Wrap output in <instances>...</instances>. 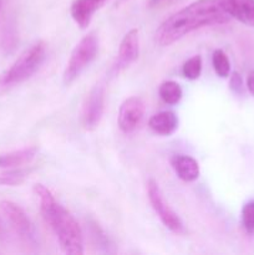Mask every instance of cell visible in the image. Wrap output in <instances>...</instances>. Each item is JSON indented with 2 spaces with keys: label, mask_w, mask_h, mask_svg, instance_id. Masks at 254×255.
<instances>
[{
  "label": "cell",
  "mask_w": 254,
  "mask_h": 255,
  "mask_svg": "<svg viewBox=\"0 0 254 255\" xmlns=\"http://www.w3.org/2000/svg\"><path fill=\"white\" fill-rule=\"evenodd\" d=\"M232 17L222 9L217 0H197L167 17L154 32L159 46H169L192 31L212 25H222Z\"/></svg>",
  "instance_id": "1"
},
{
  "label": "cell",
  "mask_w": 254,
  "mask_h": 255,
  "mask_svg": "<svg viewBox=\"0 0 254 255\" xmlns=\"http://www.w3.org/2000/svg\"><path fill=\"white\" fill-rule=\"evenodd\" d=\"M34 193L39 198L42 218L56 236L61 251L65 254H84V236L75 217L56 201L52 192L44 184H35Z\"/></svg>",
  "instance_id": "2"
},
{
  "label": "cell",
  "mask_w": 254,
  "mask_h": 255,
  "mask_svg": "<svg viewBox=\"0 0 254 255\" xmlns=\"http://www.w3.org/2000/svg\"><path fill=\"white\" fill-rule=\"evenodd\" d=\"M46 51L45 41L39 40L27 47L9 69L0 74V96L29 80L44 64Z\"/></svg>",
  "instance_id": "3"
},
{
  "label": "cell",
  "mask_w": 254,
  "mask_h": 255,
  "mask_svg": "<svg viewBox=\"0 0 254 255\" xmlns=\"http://www.w3.org/2000/svg\"><path fill=\"white\" fill-rule=\"evenodd\" d=\"M99 52V39L95 31H90L77 42L72 50L64 71V84L71 85L86 67L96 59Z\"/></svg>",
  "instance_id": "4"
},
{
  "label": "cell",
  "mask_w": 254,
  "mask_h": 255,
  "mask_svg": "<svg viewBox=\"0 0 254 255\" xmlns=\"http://www.w3.org/2000/svg\"><path fill=\"white\" fill-rule=\"evenodd\" d=\"M147 197H148V201L153 211L156 212V214L166 228H168L172 233L178 234V236L186 233L183 222L179 218L178 214L169 207V204L164 201L161 188H159L157 181H154L153 178H149L147 182Z\"/></svg>",
  "instance_id": "5"
},
{
  "label": "cell",
  "mask_w": 254,
  "mask_h": 255,
  "mask_svg": "<svg viewBox=\"0 0 254 255\" xmlns=\"http://www.w3.org/2000/svg\"><path fill=\"white\" fill-rule=\"evenodd\" d=\"M105 96L106 90L104 85H96L85 97L80 112V121L86 131H94L99 127L105 112Z\"/></svg>",
  "instance_id": "6"
},
{
  "label": "cell",
  "mask_w": 254,
  "mask_h": 255,
  "mask_svg": "<svg viewBox=\"0 0 254 255\" xmlns=\"http://www.w3.org/2000/svg\"><path fill=\"white\" fill-rule=\"evenodd\" d=\"M146 106L141 97L132 96L125 100L119 110V127L124 133H133L144 117Z\"/></svg>",
  "instance_id": "7"
},
{
  "label": "cell",
  "mask_w": 254,
  "mask_h": 255,
  "mask_svg": "<svg viewBox=\"0 0 254 255\" xmlns=\"http://www.w3.org/2000/svg\"><path fill=\"white\" fill-rule=\"evenodd\" d=\"M0 211L4 214L5 218L7 219L12 229L21 238L26 239V241H32L34 239V224H32L29 216L25 213V211L21 207L17 206L16 203L11 201H2L0 203Z\"/></svg>",
  "instance_id": "8"
},
{
  "label": "cell",
  "mask_w": 254,
  "mask_h": 255,
  "mask_svg": "<svg viewBox=\"0 0 254 255\" xmlns=\"http://www.w3.org/2000/svg\"><path fill=\"white\" fill-rule=\"evenodd\" d=\"M139 55V36L138 30L132 29L122 39L119 47V55L114 65V71L116 74L124 71L125 69L133 64Z\"/></svg>",
  "instance_id": "9"
},
{
  "label": "cell",
  "mask_w": 254,
  "mask_h": 255,
  "mask_svg": "<svg viewBox=\"0 0 254 255\" xmlns=\"http://www.w3.org/2000/svg\"><path fill=\"white\" fill-rule=\"evenodd\" d=\"M217 1L232 19L254 27V0H217Z\"/></svg>",
  "instance_id": "10"
},
{
  "label": "cell",
  "mask_w": 254,
  "mask_h": 255,
  "mask_svg": "<svg viewBox=\"0 0 254 255\" xmlns=\"http://www.w3.org/2000/svg\"><path fill=\"white\" fill-rule=\"evenodd\" d=\"M107 1L109 0H74L70 6V14L81 29H86L95 12L101 9Z\"/></svg>",
  "instance_id": "11"
},
{
  "label": "cell",
  "mask_w": 254,
  "mask_h": 255,
  "mask_svg": "<svg viewBox=\"0 0 254 255\" xmlns=\"http://www.w3.org/2000/svg\"><path fill=\"white\" fill-rule=\"evenodd\" d=\"M171 166L181 181L194 182L199 177V164L193 157L187 154H174L171 157Z\"/></svg>",
  "instance_id": "12"
},
{
  "label": "cell",
  "mask_w": 254,
  "mask_h": 255,
  "mask_svg": "<svg viewBox=\"0 0 254 255\" xmlns=\"http://www.w3.org/2000/svg\"><path fill=\"white\" fill-rule=\"evenodd\" d=\"M37 147L30 146L16 151L6 152L0 154V168H19V167L29 164L37 154Z\"/></svg>",
  "instance_id": "13"
},
{
  "label": "cell",
  "mask_w": 254,
  "mask_h": 255,
  "mask_svg": "<svg viewBox=\"0 0 254 255\" xmlns=\"http://www.w3.org/2000/svg\"><path fill=\"white\" fill-rule=\"evenodd\" d=\"M148 126L154 133L171 136L178 127V117L172 111H162L149 119Z\"/></svg>",
  "instance_id": "14"
},
{
  "label": "cell",
  "mask_w": 254,
  "mask_h": 255,
  "mask_svg": "<svg viewBox=\"0 0 254 255\" xmlns=\"http://www.w3.org/2000/svg\"><path fill=\"white\" fill-rule=\"evenodd\" d=\"M19 42L16 25L12 20H6L0 27V50L2 54H11Z\"/></svg>",
  "instance_id": "15"
},
{
  "label": "cell",
  "mask_w": 254,
  "mask_h": 255,
  "mask_svg": "<svg viewBox=\"0 0 254 255\" xmlns=\"http://www.w3.org/2000/svg\"><path fill=\"white\" fill-rule=\"evenodd\" d=\"M159 97L167 105H177L183 96L182 87L176 81H164L159 85Z\"/></svg>",
  "instance_id": "16"
},
{
  "label": "cell",
  "mask_w": 254,
  "mask_h": 255,
  "mask_svg": "<svg viewBox=\"0 0 254 255\" xmlns=\"http://www.w3.org/2000/svg\"><path fill=\"white\" fill-rule=\"evenodd\" d=\"M31 169L9 168V171L0 174V186H19L27 178Z\"/></svg>",
  "instance_id": "17"
},
{
  "label": "cell",
  "mask_w": 254,
  "mask_h": 255,
  "mask_svg": "<svg viewBox=\"0 0 254 255\" xmlns=\"http://www.w3.org/2000/svg\"><path fill=\"white\" fill-rule=\"evenodd\" d=\"M212 65H213L214 71L219 77L226 79L231 74V62H229L228 56L223 50H214L213 55H212Z\"/></svg>",
  "instance_id": "18"
},
{
  "label": "cell",
  "mask_w": 254,
  "mask_h": 255,
  "mask_svg": "<svg viewBox=\"0 0 254 255\" xmlns=\"http://www.w3.org/2000/svg\"><path fill=\"white\" fill-rule=\"evenodd\" d=\"M202 57L199 55L192 56L182 66V74L188 80H197L202 74Z\"/></svg>",
  "instance_id": "19"
},
{
  "label": "cell",
  "mask_w": 254,
  "mask_h": 255,
  "mask_svg": "<svg viewBox=\"0 0 254 255\" xmlns=\"http://www.w3.org/2000/svg\"><path fill=\"white\" fill-rule=\"evenodd\" d=\"M242 226L249 236H254V199L247 202L242 208Z\"/></svg>",
  "instance_id": "20"
},
{
  "label": "cell",
  "mask_w": 254,
  "mask_h": 255,
  "mask_svg": "<svg viewBox=\"0 0 254 255\" xmlns=\"http://www.w3.org/2000/svg\"><path fill=\"white\" fill-rule=\"evenodd\" d=\"M229 87H231L232 91L237 95L243 94L244 91V85H243V79H242L241 74L239 72H233L229 80Z\"/></svg>",
  "instance_id": "21"
},
{
  "label": "cell",
  "mask_w": 254,
  "mask_h": 255,
  "mask_svg": "<svg viewBox=\"0 0 254 255\" xmlns=\"http://www.w3.org/2000/svg\"><path fill=\"white\" fill-rule=\"evenodd\" d=\"M181 0H147V7L148 9H166L174 4H178Z\"/></svg>",
  "instance_id": "22"
},
{
  "label": "cell",
  "mask_w": 254,
  "mask_h": 255,
  "mask_svg": "<svg viewBox=\"0 0 254 255\" xmlns=\"http://www.w3.org/2000/svg\"><path fill=\"white\" fill-rule=\"evenodd\" d=\"M247 89L254 96V70L249 72L247 77Z\"/></svg>",
  "instance_id": "23"
},
{
  "label": "cell",
  "mask_w": 254,
  "mask_h": 255,
  "mask_svg": "<svg viewBox=\"0 0 254 255\" xmlns=\"http://www.w3.org/2000/svg\"><path fill=\"white\" fill-rule=\"evenodd\" d=\"M4 227H2L1 221H0V238H4Z\"/></svg>",
  "instance_id": "24"
},
{
  "label": "cell",
  "mask_w": 254,
  "mask_h": 255,
  "mask_svg": "<svg viewBox=\"0 0 254 255\" xmlns=\"http://www.w3.org/2000/svg\"><path fill=\"white\" fill-rule=\"evenodd\" d=\"M1 6H2V1L0 0V11H1Z\"/></svg>",
  "instance_id": "25"
}]
</instances>
